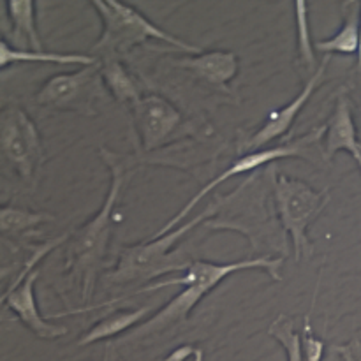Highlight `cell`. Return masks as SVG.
Wrapping results in <instances>:
<instances>
[{
  "label": "cell",
  "mask_w": 361,
  "mask_h": 361,
  "mask_svg": "<svg viewBox=\"0 0 361 361\" xmlns=\"http://www.w3.org/2000/svg\"><path fill=\"white\" fill-rule=\"evenodd\" d=\"M271 178L263 180V175H252L240 183L236 190L229 196L215 197L217 212L212 219L204 221V228L210 231L229 229L242 233L252 247L250 257H271L270 254H288V238L279 219L277 208L268 201V192H271Z\"/></svg>",
  "instance_id": "1"
},
{
  "label": "cell",
  "mask_w": 361,
  "mask_h": 361,
  "mask_svg": "<svg viewBox=\"0 0 361 361\" xmlns=\"http://www.w3.org/2000/svg\"><path fill=\"white\" fill-rule=\"evenodd\" d=\"M282 264H284L282 257H247V259L235 261V263L192 261L182 277H175L169 279V281H161L155 282V284L143 286L137 291L130 293L129 296H134L140 295V293H150L157 291V289L173 288V286L185 288L175 298L169 300L164 309H161L155 316H152L150 321H145L143 324L134 328L126 338H122V342L150 337V335L159 334L162 330H168V328L185 321L189 317V314L194 310V307L201 302L203 296H207L215 286L221 284L224 279H228L231 274H236V271L264 270L274 281L281 282Z\"/></svg>",
  "instance_id": "2"
},
{
  "label": "cell",
  "mask_w": 361,
  "mask_h": 361,
  "mask_svg": "<svg viewBox=\"0 0 361 361\" xmlns=\"http://www.w3.org/2000/svg\"><path fill=\"white\" fill-rule=\"evenodd\" d=\"M101 157L104 159L111 171V185H109L108 196H106L99 214L74 236V242L69 247V254L66 259V270L73 275L76 284L80 286L83 302H88L94 293L97 271L104 259L109 236H111L113 212H115L116 203H118L130 176V173L127 171L126 157L111 150H106V148H101Z\"/></svg>",
  "instance_id": "3"
},
{
  "label": "cell",
  "mask_w": 361,
  "mask_h": 361,
  "mask_svg": "<svg viewBox=\"0 0 361 361\" xmlns=\"http://www.w3.org/2000/svg\"><path fill=\"white\" fill-rule=\"evenodd\" d=\"M215 212H217V207H215V203H210L208 208H204L192 221L178 226L173 231H169L168 235L127 247L122 256H120L118 264L108 275L106 282L109 286H127L133 284V282L145 284V282H150L152 279L168 275L171 271H185L192 261H187L183 254L173 249L194 228L214 217Z\"/></svg>",
  "instance_id": "4"
},
{
  "label": "cell",
  "mask_w": 361,
  "mask_h": 361,
  "mask_svg": "<svg viewBox=\"0 0 361 361\" xmlns=\"http://www.w3.org/2000/svg\"><path fill=\"white\" fill-rule=\"evenodd\" d=\"M274 201L284 231L291 236L296 261L310 259L314 245L310 243L309 226L319 217L330 203L328 189L314 190L305 182L274 173Z\"/></svg>",
  "instance_id": "5"
},
{
  "label": "cell",
  "mask_w": 361,
  "mask_h": 361,
  "mask_svg": "<svg viewBox=\"0 0 361 361\" xmlns=\"http://www.w3.org/2000/svg\"><path fill=\"white\" fill-rule=\"evenodd\" d=\"M92 6L101 14L102 27H104L101 39L94 46L95 51H102L106 55L127 51L134 44H140L147 39H157V41H164L182 51L192 53V55L201 53V48L155 27L140 11L127 4L118 2V0H94Z\"/></svg>",
  "instance_id": "6"
},
{
  "label": "cell",
  "mask_w": 361,
  "mask_h": 361,
  "mask_svg": "<svg viewBox=\"0 0 361 361\" xmlns=\"http://www.w3.org/2000/svg\"><path fill=\"white\" fill-rule=\"evenodd\" d=\"M324 133H326V126H321L317 129H312L310 133H307L305 136H302L300 140L291 141V143H284V145H279V147L274 148H263V150H256V152H250V154L245 155H240L224 173L217 176V178L210 180L207 185H203L200 189V192H196V196L190 197L189 201L185 203V207L178 212L176 215H173L171 221L168 222L166 226H162L159 231H155V235L152 238H161V236L168 235L169 231L176 228L178 224H182L183 219L190 214L192 208H196V204L203 200L207 194H210L212 190L217 189L221 183L228 182L229 178L233 176H238L243 175V173H250L254 169L261 168L264 164H271V162L279 161V159H286V157H309V152H312V148L316 145L321 143V140L324 137Z\"/></svg>",
  "instance_id": "7"
},
{
  "label": "cell",
  "mask_w": 361,
  "mask_h": 361,
  "mask_svg": "<svg viewBox=\"0 0 361 361\" xmlns=\"http://www.w3.org/2000/svg\"><path fill=\"white\" fill-rule=\"evenodd\" d=\"M2 155L21 180L34 189L44 162L39 130L30 116L18 106H9L0 116Z\"/></svg>",
  "instance_id": "8"
},
{
  "label": "cell",
  "mask_w": 361,
  "mask_h": 361,
  "mask_svg": "<svg viewBox=\"0 0 361 361\" xmlns=\"http://www.w3.org/2000/svg\"><path fill=\"white\" fill-rule=\"evenodd\" d=\"M108 94L102 80V62L81 67L74 73H62L49 78L39 90L35 101L55 109H69L81 115H97L95 102Z\"/></svg>",
  "instance_id": "9"
},
{
  "label": "cell",
  "mask_w": 361,
  "mask_h": 361,
  "mask_svg": "<svg viewBox=\"0 0 361 361\" xmlns=\"http://www.w3.org/2000/svg\"><path fill=\"white\" fill-rule=\"evenodd\" d=\"M130 108H133L143 152L157 150L182 123V115L178 109L157 94L141 97Z\"/></svg>",
  "instance_id": "10"
},
{
  "label": "cell",
  "mask_w": 361,
  "mask_h": 361,
  "mask_svg": "<svg viewBox=\"0 0 361 361\" xmlns=\"http://www.w3.org/2000/svg\"><path fill=\"white\" fill-rule=\"evenodd\" d=\"M328 62H330V59H328V56H324L323 62H321V66L316 67V71H314L312 76L307 80L303 90L300 92V94L296 95V97L293 99L288 106L281 108L279 111L271 113V115L268 116L267 122H264V126L261 127L259 130H256L252 136H249V140L240 141V143L236 145V154L238 155L250 154V152H256V150H259V148L267 147L270 141L284 136V134L291 129L293 122L296 120L298 113L305 108V104L309 102V99L312 97V94L316 92V88L324 81V73H326Z\"/></svg>",
  "instance_id": "11"
},
{
  "label": "cell",
  "mask_w": 361,
  "mask_h": 361,
  "mask_svg": "<svg viewBox=\"0 0 361 361\" xmlns=\"http://www.w3.org/2000/svg\"><path fill=\"white\" fill-rule=\"evenodd\" d=\"M37 279L39 268L32 271L16 288H7V291L2 295V303L16 314L20 323L25 324L35 337L44 338V341H55V338L69 334V330L66 326H60V324L49 323L39 314L34 293V284Z\"/></svg>",
  "instance_id": "12"
},
{
  "label": "cell",
  "mask_w": 361,
  "mask_h": 361,
  "mask_svg": "<svg viewBox=\"0 0 361 361\" xmlns=\"http://www.w3.org/2000/svg\"><path fill=\"white\" fill-rule=\"evenodd\" d=\"M326 133H324L323 145V157L324 161L330 162L338 152H349L356 161L358 168H361V143L356 134L355 120H353L351 106H349L348 97L341 94L337 97L334 113L326 123Z\"/></svg>",
  "instance_id": "13"
},
{
  "label": "cell",
  "mask_w": 361,
  "mask_h": 361,
  "mask_svg": "<svg viewBox=\"0 0 361 361\" xmlns=\"http://www.w3.org/2000/svg\"><path fill=\"white\" fill-rule=\"evenodd\" d=\"M173 63L180 69L192 71L201 80L217 87H226V83L238 73V56L233 51L201 53L197 56L178 59Z\"/></svg>",
  "instance_id": "14"
},
{
  "label": "cell",
  "mask_w": 361,
  "mask_h": 361,
  "mask_svg": "<svg viewBox=\"0 0 361 361\" xmlns=\"http://www.w3.org/2000/svg\"><path fill=\"white\" fill-rule=\"evenodd\" d=\"M18 62H37V63H55V66H94L99 60L90 55L80 53H59V51H32V49L13 48L6 41H0V67L13 66Z\"/></svg>",
  "instance_id": "15"
},
{
  "label": "cell",
  "mask_w": 361,
  "mask_h": 361,
  "mask_svg": "<svg viewBox=\"0 0 361 361\" xmlns=\"http://www.w3.org/2000/svg\"><path fill=\"white\" fill-rule=\"evenodd\" d=\"M345 6L344 25L334 37L314 41V48L324 53H342V55H356L360 42V14L361 2H348Z\"/></svg>",
  "instance_id": "16"
},
{
  "label": "cell",
  "mask_w": 361,
  "mask_h": 361,
  "mask_svg": "<svg viewBox=\"0 0 361 361\" xmlns=\"http://www.w3.org/2000/svg\"><path fill=\"white\" fill-rule=\"evenodd\" d=\"M150 307H140L136 310H126V312H116L113 316L104 317V319L99 321L92 330H88L83 337L78 341L80 348H87V345L95 344V342L106 341V338H111L115 335L123 334V331L130 330L133 326H136L140 321L147 319V316L150 314Z\"/></svg>",
  "instance_id": "17"
},
{
  "label": "cell",
  "mask_w": 361,
  "mask_h": 361,
  "mask_svg": "<svg viewBox=\"0 0 361 361\" xmlns=\"http://www.w3.org/2000/svg\"><path fill=\"white\" fill-rule=\"evenodd\" d=\"M102 80H104L106 88L113 97L120 102H137L141 99L140 92H137L136 81L133 80L126 67L115 59H106L102 62Z\"/></svg>",
  "instance_id": "18"
},
{
  "label": "cell",
  "mask_w": 361,
  "mask_h": 361,
  "mask_svg": "<svg viewBox=\"0 0 361 361\" xmlns=\"http://www.w3.org/2000/svg\"><path fill=\"white\" fill-rule=\"evenodd\" d=\"M6 6L9 7L7 11L13 20V34L18 37H25L28 49L32 51H44L34 21V2L32 0H9L6 2Z\"/></svg>",
  "instance_id": "19"
},
{
  "label": "cell",
  "mask_w": 361,
  "mask_h": 361,
  "mask_svg": "<svg viewBox=\"0 0 361 361\" xmlns=\"http://www.w3.org/2000/svg\"><path fill=\"white\" fill-rule=\"evenodd\" d=\"M53 221V215L44 212H30L23 208L4 207L0 210V229L4 235H18V233L30 231L32 228H37L42 222Z\"/></svg>",
  "instance_id": "20"
},
{
  "label": "cell",
  "mask_w": 361,
  "mask_h": 361,
  "mask_svg": "<svg viewBox=\"0 0 361 361\" xmlns=\"http://www.w3.org/2000/svg\"><path fill=\"white\" fill-rule=\"evenodd\" d=\"M268 334L281 342L282 348H284L286 351V358H288V361H305L302 337H300V334L295 331V323H293L291 317H288L286 314H281V316L270 324Z\"/></svg>",
  "instance_id": "21"
},
{
  "label": "cell",
  "mask_w": 361,
  "mask_h": 361,
  "mask_svg": "<svg viewBox=\"0 0 361 361\" xmlns=\"http://www.w3.org/2000/svg\"><path fill=\"white\" fill-rule=\"evenodd\" d=\"M296 23H298V51L300 59L305 63L307 69L316 67V55H314V41L310 37L309 28V9L305 0L296 2Z\"/></svg>",
  "instance_id": "22"
},
{
  "label": "cell",
  "mask_w": 361,
  "mask_h": 361,
  "mask_svg": "<svg viewBox=\"0 0 361 361\" xmlns=\"http://www.w3.org/2000/svg\"><path fill=\"white\" fill-rule=\"evenodd\" d=\"M302 345H303V356H305V361L323 360L324 342L314 335L312 326H310V312L305 316V328H303Z\"/></svg>",
  "instance_id": "23"
},
{
  "label": "cell",
  "mask_w": 361,
  "mask_h": 361,
  "mask_svg": "<svg viewBox=\"0 0 361 361\" xmlns=\"http://www.w3.org/2000/svg\"><path fill=\"white\" fill-rule=\"evenodd\" d=\"M334 351L341 355L342 361H361V342L356 338L345 345H335Z\"/></svg>",
  "instance_id": "24"
},
{
  "label": "cell",
  "mask_w": 361,
  "mask_h": 361,
  "mask_svg": "<svg viewBox=\"0 0 361 361\" xmlns=\"http://www.w3.org/2000/svg\"><path fill=\"white\" fill-rule=\"evenodd\" d=\"M196 351L197 348H192V345H182V348L175 349L164 361H185L190 356H196Z\"/></svg>",
  "instance_id": "25"
},
{
  "label": "cell",
  "mask_w": 361,
  "mask_h": 361,
  "mask_svg": "<svg viewBox=\"0 0 361 361\" xmlns=\"http://www.w3.org/2000/svg\"><path fill=\"white\" fill-rule=\"evenodd\" d=\"M104 361H123V360L118 356L115 345H108V348H106V353H104Z\"/></svg>",
  "instance_id": "26"
},
{
  "label": "cell",
  "mask_w": 361,
  "mask_h": 361,
  "mask_svg": "<svg viewBox=\"0 0 361 361\" xmlns=\"http://www.w3.org/2000/svg\"><path fill=\"white\" fill-rule=\"evenodd\" d=\"M358 69L361 71V14H360V42H358Z\"/></svg>",
  "instance_id": "27"
},
{
  "label": "cell",
  "mask_w": 361,
  "mask_h": 361,
  "mask_svg": "<svg viewBox=\"0 0 361 361\" xmlns=\"http://www.w3.org/2000/svg\"><path fill=\"white\" fill-rule=\"evenodd\" d=\"M360 171H361V168H360Z\"/></svg>",
  "instance_id": "28"
}]
</instances>
